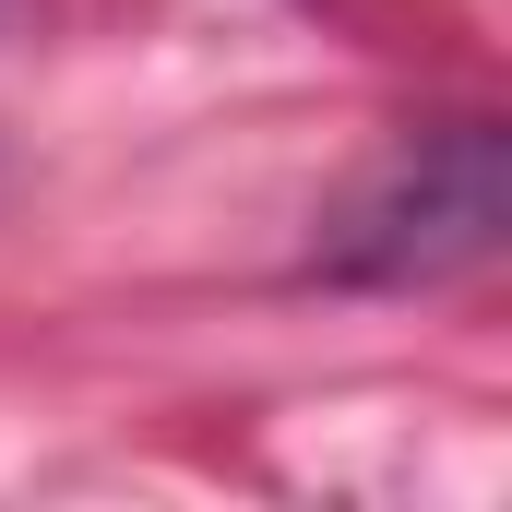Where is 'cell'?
Returning <instances> with one entry per match:
<instances>
[{
    "label": "cell",
    "instance_id": "6da1fadb",
    "mask_svg": "<svg viewBox=\"0 0 512 512\" xmlns=\"http://www.w3.org/2000/svg\"><path fill=\"white\" fill-rule=\"evenodd\" d=\"M512 227V131L501 120H429L346 191L322 227L334 286H453L501 251Z\"/></svg>",
    "mask_w": 512,
    "mask_h": 512
}]
</instances>
